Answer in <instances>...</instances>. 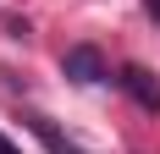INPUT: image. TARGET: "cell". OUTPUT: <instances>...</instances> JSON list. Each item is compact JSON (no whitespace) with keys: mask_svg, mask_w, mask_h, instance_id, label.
I'll list each match as a JSON object with an SVG mask.
<instances>
[{"mask_svg":"<svg viewBox=\"0 0 160 154\" xmlns=\"http://www.w3.org/2000/svg\"><path fill=\"white\" fill-rule=\"evenodd\" d=\"M61 72L72 77V83H83V88H88V83H99V77H105V61H99L94 44H72V50L61 55Z\"/></svg>","mask_w":160,"mask_h":154,"instance_id":"cell-1","label":"cell"},{"mask_svg":"<svg viewBox=\"0 0 160 154\" xmlns=\"http://www.w3.org/2000/svg\"><path fill=\"white\" fill-rule=\"evenodd\" d=\"M116 83H122V88H127L144 110H160V77H155V72H144V66H122V77H116Z\"/></svg>","mask_w":160,"mask_h":154,"instance_id":"cell-2","label":"cell"},{"mask_svg":"<svg viewBox=\"0 0 160 154\" xmlns=\"http://www.w3.org/2000/svg\"><path fill=\"white\" fill-rule=\"evenodd\" d=\"M22 121H28V132H33V138H39V143H44L50 154H83L78 143L66 138V132H55V121H50V116H39V110H28Z\"/></svg>","mask_w":160,"mask_h":154,"instance_id":"cell-3","label":"cell"},{"mask_svg":"<svg viewBox=\"0 0 160 154\" xmlns=\"http://www.w3.org/2000/svg\"><path fill=\"white\" fill-rule=\"evenodd\" d=\"M0 154H17V149H11V138H6V132H0Z\"/></svg>","mask_w":160,"mask_h":154,"instance_id":"cell-4","label":"cell"},{"mask_svg":"<svg viewBox=\"0 0 160 154\" xmlns=\"http://www.w3.org/2000/svg\"><path fill=\"white\" fill-rule=\"evenodd\" d=\"M144 6H149V17H155V22H160V0H144Z\"/></svg>","mask_w":160,"mask_h":154,"instance_id":"cell-5","label":"cell"}]
</instances>
